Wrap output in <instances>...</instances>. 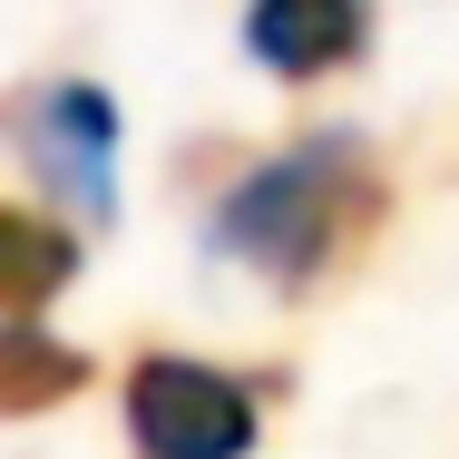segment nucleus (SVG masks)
<instances>
[{"label": "nucleus", "mask_w": 459, "mask_h": 459, "mask_svg": "<svg viewBox=\"0 0 459 459\" xmlns=\"http://www.w3.org/2000/svg\"><path fill=\"white\" fill-rule=\"evenodd\" d=\"M79 283V235L59 215H30V205H0V323H30L49 293Z\"/></svg>", "instance_id": "5"}, {"label": "nucleus", "mask_w": 459, "mask_h": 459, "mask_svg": "<svg viewBox=\"0 0 459 459\" xmlns=\"http://www.w3.org/2000/svg\"><path fill=\"white\" fill-rule=\"evenodd\" d=\"M381 205H391V186L371 167V147L352 127H323V137L264 157L255 177H235V195L215 205V255L303 293V283H323L333 264H352L371 245Z\"/></svg>", "instance_id": "1"}, {"label": "nucleus", "mask_w": 459, "mask_h": 459, "mask_svg": "<svg viewBox=\"0 0 459 459\" xmlns=\"http://www.w3.org/2000/svg\"><path fill=\"white\" fill-rule=\"evenodd\" d=\"M30 167L59 195V215L108 225L117 215V108L98 79H49L30 108Z\"/></svg>", "instance_id": "3"}, {"label": "nucleus", "mask_w": 459, "mask_h": 459, "mask_svg": "<svg viewBox=\"0 0 459 459\" xmlns=\"http://www.w3.org/2000/svg\"><path fill=\"white\" fill-rule=\"evenodd\" d=\"M127 440H137V459H245L255 391L195 352H147L127 371Z\"/></svg>", "instance_id": "2"}, {"label": "nucleus", "mask_w": 459, "mask_h": 459, "mask_svg": "<svg viewBox=\"0 0 459 459\" xmlns=\"http://www.w3.org/2000/svg\"><path fill=\"white\" fill-rule=\"evenodd\" d=\"M362 39H371V20L352 0H264V10H245V49L274 79H323V69L362 59Z\"/></svg>", "instance_id": "4"}, {"label": "nucleus", "mask_w": 459, "mask_h": 459, "mask_svg": "<svg viewBox=\"0 0 459 459\" xmlns=\"http://www.w3.org/2000/svg\"><path fill=\"white\" fill-rule=\"evenodd\" d=\"M89 391V352L39 333V323H0V420H30V411H59Z\"/></svg>", "instance_id": "6"}]
</instances>
